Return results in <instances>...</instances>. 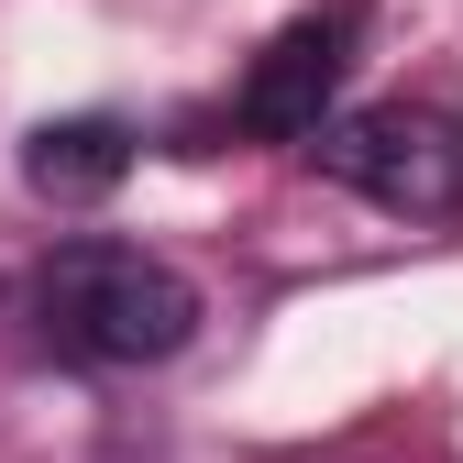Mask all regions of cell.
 Returning <instances> with one entry per match:
<instances>
[{"label": "cell", "mask_w": 463, "mask_h": 463, "mask_svg": "<svg viewBox=\"0 0 463 463\" xmlns=\"http://www.w3.org/2000/svg\"><path fill=\"white\" fill-rule=\"evenodd\" d=\"M33 331L67 364H165L199 331V287L144 243H67L33 276Z\"/></svg>", "instance_id": "1"}, {"label": "cell", "mask_w": 463, "mask_h": 463, "mask_svg": "<svg viewBox=\"0 0 463 463\" xmlns=\"http://www.w3.org/2000/svg\"><path fill=\"white\" fill-rule=\"evenodd\" d=\"M309 144H320V165L354 199H375L397 221L463 210V122L430 110V99H375V110H354V122H320Z\"/></svg>", "instance_id": "2"}, {"label": "cell", "mask_w": 463, "mask_h": 463, "mask_svg": "<svg viewBox=\"0 0 463 463\" xmlns=\"http://www.w3.org/2000/svg\"><path fill=\"white\" fill-rule=\"evenodd\" d=\"M354 33H364V0H320V12H298L243 78V122L276 133V144H309L331 122L342 78H354Z\"/></svg>", "instance_id": "3"}, {"label": "cell", "mask_w": 463, "mask_h": 463, "mask_svg": "<svg viewBox=\"0 0 463 463\" xmlns=\"http://www.w3.org/2000/svg\"><path fill=\"white\" fill-rule=\"evenodd\" d=\"M122 177H133V133L110 122V110L33 122V144H23V188H33V199H55V210H89V199H110Z\"/></svg>", "instance_id": "4"}]
</instances>
